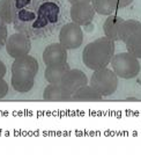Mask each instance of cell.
<instances>
[{"mask_svg":"<svg viewBox=\"0 0 141 160\" xmlns=\"http://www.w3.org/2000/svg\"><path fill=\"white\" fill-rule=\"evenodd\" d=\"M0 18L31 40L44 38L64 22L63 0H0Z\"/></svg>","mask_w":141,"mask_h":160,"instance_id":"1","label":"cell"},{"mask_svg":"<svg viewBox=\"0 0 141 160\" xmlns=\"http://www.w3.org/2000/svg\"><path fill=\"white\" fill-rule=\"evenodd\" d=\"M38 72V62L35 57L26 56L15 58L12 64L11 84L19 93H27L35 86V78Z\"/></svg>","mask_w":141,"mask_h":160,"instance_id":"2","label":"cell"},{"mask_svg":"<svg viewBox=\"0 0 141 160\" xmlns=\"http://www.w3.org/2000/svg\"><path fill=\"white\" fill-rule=\"evenodd\" d=\"M115 56V41L106 36L88 43L82 51V60L88 68L96 71L106 68Z\"/></svg>","mask_w":141,"mask_h":160,"instance_id":"3","label":"cell"},{"mask_svg":"<svg viewBox=\"0 0 141 160\" xmlns=\"http://www.w3.org/2000/svg\"><path fill=\"white\" fill-rule=\"evenodd\" d=\"M110 63L113 72L123 79H133L140 72L139 59L132 56L129 52H121L115 55Z\"/></svg>","mask_w":141,"mask_h":160,"instance_id":"4","label":"cell"},{"mask_svg":"<svg viewBox=\"0 0 141 160\" xmlns=\"http://www.w3.org/2000/svg\"><path fill=\"white\" fill-rule=\"evenodd\" d=\"M118 77L108 68L94 71L90 78V86L94 87L102 96H110L117 91Z\"/></svg>","mask_w":141,"mask_h":160,"instance_id":"5","label":"cell"},{"mask_svg":"<svg viewBox=\"0 0 141 160\" xmlns=\"http://www.w3.org/2000/svg\"><path fill=\"white\" fill-rule=\"evenodd\" d=\"M83 42V32L81 26L69 22L64 24L59 32V43L63 44L67 50L78 49Z\"/></svg>","mask_w":141,"mask_h":160,"instance_id":"6","label":"cell"},{"mask_svg":"<svg viewBox=\"0 0 141 160\" xmlns=\"http://www.w3.org/2000/svg\"><path fill=\"white\" fill-rule=\"evenodd\" d=\"M5 47L8 55L15 59L19 57L29 55L31 50V41L21 32H15L8 37Z\"/></svg>","mask_w":141,"mask_h":160,"instance_id":"7","label":"cell"},{"mask_svg":"<svg viewBox=\"0 0 141 160\" xmlns=\"http://www.w3.org/2000/svg\"><path fill=\"white\" fill-rule=\"evenodd\" d=\"M95 14H96V12H95L92 2L73 4L71 6V9H69V15H71L72 22L79 24L81 27L92 23Z\"/></svg>","mask_w":141,"mask_h":160,"instance_id":"8","label":"cell"},{"mask_svg":"<svg viewBox=\"0 0 141 160\" xmlns=\"http://www.w3.org/2000/svg\"><path fill=\"white\" fill-rule=\"evenodd\" d=\"M42 57L46 66L63 64L67 62V49L60 43L49 44L44 49Z\"/></svg>","mask_w":141,"mask_h":160,"instance_id":"9","label":"cell"},{"mask_svg":"<svg viewBox=\"0 0 141 160\" xmlns=\"http://www.w3.org/2000/svg\"><path fill=\"white\" fill-rule=\"evenodd\" d=\"M61 85L73 94L81 87L88 85V78L83 71H81L79 68H71L65 76L64 80L61 81Z\"/></svg>","mask_w":141,"mask_h":160,"instance_id":"10","label":"cell"},{"mask_svg":"<svg viewBox=\"0 0 141 160\" xmlns=\"http://www.w3.org/2000/svg\"><path fill=\"white\" fill-rule=\"evenodd\" d=\"M73 94L61 84H50L43 92V99L49 102H68L72 101Z\"/></svg>","mask_w":141,"mask_h":160,"instance_id":"11","label":"cell"},{"mask_svg":"<svg viewBox=\"0 0 141 160\" xmlns=\"http://www.w3.org/2000/svg\"><path fill=\"white\" fill-rule=\"evenodd\" d=\"M124 19H121L118 15H109L108 19L104 21L103 23V32L104 35L110 40L115 41H120V28L123 23H124Z\"/></svg>","mask_w":141,"mask_h":160,"instance_id":"12","label":"cell"},{"mask_svg":"<svg viewBox=\"0 0 141 160\" xmlns=\"http://www.w3.org/2000/svg\"><path fill=\"white\" fill-rule=\"evenodd\" d=\"M69 70H71V66L67 62L63 63V64L46 66L44 77L45 79L48 80L49 84H61V81L64 80L65 76L67 74Z\"/></svg>","mask_w":141,"mask_h":160,"instance_id":"13","label":"cell"},{"mask_svg":"<svg viewBox=\"0 0 141 160\" xmlns=\"http://www.w3.org/2000/svg\"><path fill=\"white\" fill-rule=\"evenodd\" d=\"M102 99L103 96L90 85L81 87L77 92L73 93L72 96V101H80V102H98L102 101Z\"/></svg>","mask_w":141,"mask_h":160,"instance_id":"14","label":"cell"},{"mask_svg":"<svg viewBox=\"0 0 141 160\" xmlns=\"http://www.w3.org/2000/svg\"><path fill=\"white\" fill-rule=\"evenodd\" d=\"M141 32V22L138 20H126L120 28V41L125 43L131 36Z\"/></svg>","mask_w":141,"mask_h":160,"instance_id":"15","label":"cell"},{"mask_svg":"<svg viewBox=\"0 0 141 160\" xmlns=\"http://www.w3.org/2000/svg\"><path fill=\"white\" fill-rule=\"evenodd\" d=\"M95 12L101 15H112L118 9L117 5L113 0H92Z\"/></svg>","mask_w":141,"mask_h":160,"instance_id":"16","label":"cell"},{"mask_svg":"<svg viewBox=\"0 0 141 160\" xmlns=\"http://www.w3.org/2000/svg\"><path fill=\"white\" fill-rule=\"evenodd\" d=\"M125 44L127 52H129L132 56H134L138 59L141 58V32L131 36L125 42Z\"/></svg>","mask_w":141,"mask_h":160,"instance_id":"17","label":"cell"},{"mask_svg":"<svg viewBox=\"0 0 141 160\" xmlns=\"http://www.w3.org/2000/svg\"><path fill=\"white\" fill-rule=\"evenodd\" d=\"M8 32H7V24L5 23L4 21L1 20L0 18V49L5 47L6 44V41L8 38Z\"/></svg>","mask_w":141,"mask_h":160,"instance_id":"18","label":"cell"},{"mask_svg":"<svg viewBox=\"0 0 141 160\" xmlns=\"http://www.w3.org/2000/svg\"><path fill=\"white\" fill-rule=\"evenodd\" d=\"M8 94V84L6 82V80L0 79V100L4 99L5 96H7Z\"/></svg>","mask_w":141,"mask_h":160,"instance_id":"19","label":"cell"},{"mask_svg":"<svg viewBox=\"0 0 141 160\" xmlns=\"http://www.w3.org/2000/svg\"><path fill=\"white\" fill-rule=\"evenodd\" d=\"M118 8H125L133 2V0H113Z\"/></svg>","mask_w":141,"mask_h":160,"instance_id":"20","label":"cell"},{"mask_svg":"<svg viewBox=\"0 0 141 160\" xmlns=\"http://www.w3.org/2000/svg\"><path fill=\"white\" fill-rule=\"evenodd\" d=\"M6 72H7V68H6V65L4 64V62L0 59V79H4L5 76H6Z\"/></svg>","mask_w":141,"mask_h":160,"instance_id":"21","label":"cell"},{"mask_svg":"<svg viewBox=\"0 0 141 160\" xmlns=\"http://www.w3.org/2000/svg\"><path fill=\"white\" fill-rule=\"evenodd\" d=\"M71 4H79V2H92V0H68Z\"/></svg>","mask_w":141,"mask_h":160,"instance_id":"22","label":"cell"}]
</instances>
